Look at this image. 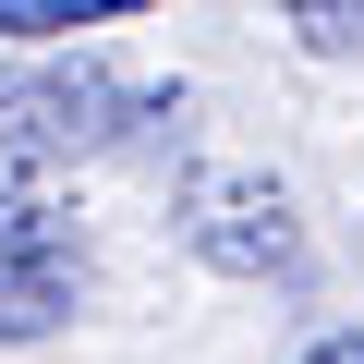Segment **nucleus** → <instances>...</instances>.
I'll return each mask as SVG.
<instances>
[{
  "instance_id": "obj_1",
  "label": "nucleus",
  "mask_w": 364,
  "mask_h": 364,
  "mask_svg": "<svg viewBox=\"0 0 364 364\" xmlns=\"http://www.w3.org/2000/svg\"><path fill=\"white\" fill-rule=\"evenodd\" d=\"M158 97H134L109 61H0V158H25V170H73V158H109Z\"/></svg>"
},
{
  "instance_id": "obj_2",
  "label": "nucleus",
  "mask_w": 364,
  "mask_h": 364,
  "mask_svg": "<svg viewBox=\"0 0 364 364\" xmlns=\"http://www.w3.org/2000/svg\"><path fill=\"white\" fill-rule=\"evenodd\" d=\"M182 231H195V255L231 267V279H267V267L304 255L291 243V195L255 182V170H195V182H182Z\"/></svg>"
},
{
  "instance_id": "obj_3",
  "label": "nucleus",
  "mask_w": 364,
  "mask_h": 364,
  "mask_svg": "<svg viewBox=\"0 0 364 364\" xmlns=\"http://www.w3.org/2000/svg\"><path fill=\"white\" fill-rule=\"evenodd\" d=\"M0 279H37V291H73V231L37 207V195H0Z\"/></svg>"
},
{
  "instance_id": "obj_4",
  "label": "nucleus",
  "mask_w": 364,
  "mask_h": 364,
  "mask_svg": "<svg viewBox=\"0 0 364 364\" xmlns=\"http://www.w3.org/2000/svg\"><path fill=\"white\" fill-rule=\"evenodd\" d=\"M122 13H146V0H0V37L13 49H61L73 25H122Z\"/></svg>"
},
{
  "instance_id": "obj_5",
  "label": "nucleus",
  "mask_w": 364,
  "mask_h": 364,
  "mask_svg": "<svg viewBox=\"0 0 364 364\" xmlns=\"http://www.w3.org/2000/svg\"><path fill=\"white\" fill-rule=\"evenodd\" d=\"M279 25H291L316 61H364V0H279Z\"/></svg>"
},
{
  "instance_id": "obj_6",
  "label": "nucleus",
  "mask_w": 364,
  "mask_h": 364,
  "mask_svg": "<svg viewBox=\"0 0 364 364\" xmlns=\"http://www.w3.org/2000/svg\"><path fill=\"white\" fill-rule=\"evenodd\" d=\"M304 364H364V328H352V340H316Z\"/></svg>"
}]
</instances>
